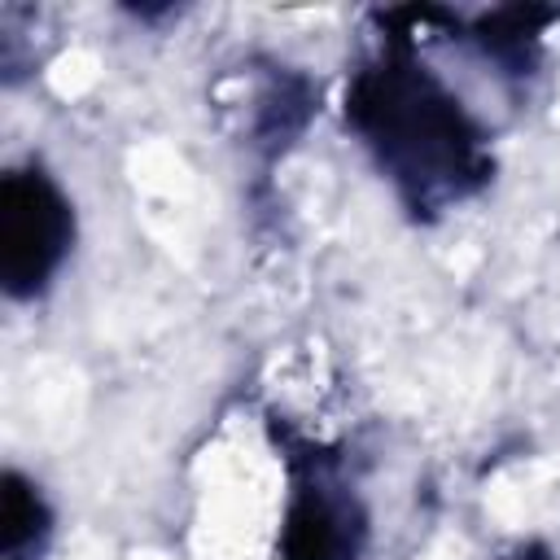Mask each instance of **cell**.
Wrapping results in <instances>:
<instances>
[{"label": "cell", "mask_w": 560, "mask_h": 560, "mask_svg": "<svg viewBox=\"0 0 560 560\" xmlns=\"http://www.w3.org/2000/svg\"><path fill=\"white\" fill-rule=\"evenodd\" d=\"M74 249V201L39 162L0 175V289L13 302L39 298Z\"/></svg>", "instance_id": "cell-2"}, {"label": "cell", "mask_w": 560, "mask_h": 560, "mask_svg": "<svg viewBox=\"0 0 560 560\" xmlns=\"http://www.w3.org/2000/svg\"><path fill=\"white\" fill-rule=\"evenodd\" d=\"M503 560H556V556H551L542 542H516V547H512Z\"/></svg>", "instance_id": "cell-5"}, {"label": "cell", "mask_w": 560, "mask_h": 560, "mask_svg": "<svg viewBox=\"0 0 560 560\" xmlns=\"http://www.w3.org/2000/svg\"><path fill=\"white\" fill-rule=\"evenodd\" d=\"M52 538V508L18 468L0 481V560H39Z\"/></svg>", "instance_id": "cell-4"}, {"label": "cell", "mask_w": 560, "mask_h": 560, "mask_svg": "<svg viewBox=\"0 0 560 560\" xmlns=\"http://www.w3.org/2000/svg\"><path fill=\"white\" fill-rule=\"evenodd\" d=\"M341 114L416 219H433L490 184L486 127L420 61L411 31L385 35L381 52L350 74Z\"/></svg>", "instance_id": "cell-1"}, {"label": "cell", "mask_w": 560, "mask_h": 560, "mask_svg": "<svg viewBox=\"0 0 560 560\" xmlns=\"http://www.w3.org/2000/svg\"><path fill=\"white\" fill-rule=\"evenodd\" d=\"M368 516L346 481L315 455L293 472L276 560H359Z\"/></svg>", "instance_id": "cell-3"}]
</instances>
